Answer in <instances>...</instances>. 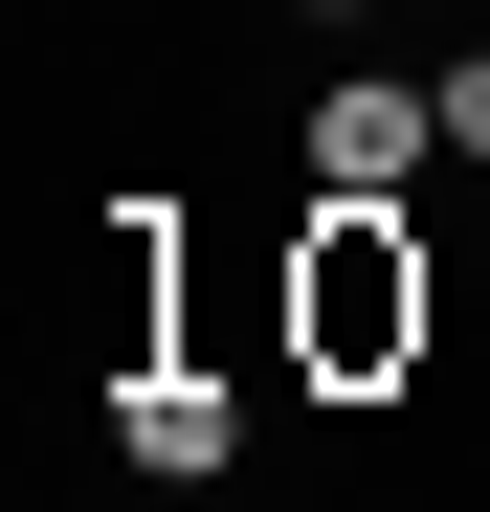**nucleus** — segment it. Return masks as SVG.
<instances>
[{"mask_svg": "<svg viewBox=\"0 0 490 512\" xmlns=\"http://www.w3.org/2000/svg\"><path fill=\"white\" fill-rule=\"evenodd\" d=\"M379 334H424V268L379 245V201H335V245H312V357H379Z\"/></svg>", "mask_w": 490, "mask_h": 512, "instance_id": "obj_2", "label": "nucleus"}, {"mask_svg": "<svg viewBox=\"0 0 490 512\" xmlns=\"http://www.w3.org/2000/svg\"><path fill=\"white\" fill-rule=\"evenodd\" d=\"M446 156H490V45H468V67H446Z\"/></svg>", "mask_w": 490, "mask_h": 512, "instance_id": "obj_3", "label": "nucleus"}, {"mask_svg": "<svg viewBox=\"0 0 490 512\" xmlns=\"http://www.w3.org/2000/svg\"><path fill=\"white\" fill-rule=\"evenodd\" d=\"M312 23H379V0H312Z\"/></svg>", "mask_w": 490, "mask_h": 512, "instance_id": "obj_4", "label": "nucleus"}, {"mask_svg": "<svg viewBox=\"0 0 490 512\" xmlns=\"http://www.w3.org/2000/svg\"><path fill=\"white\" fill-rule=\"evenodd\" d=\"M446 156V90H401V67H335V90H312V179L335 201H401Z\"/></svg>", "mask_w": 490, "mask_h": 512, "instance_id": "obj_1", "label": "nucleus"}]
</instances>
